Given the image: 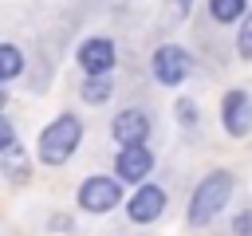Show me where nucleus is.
<instances>
[{"label":"nucleus","instance_id":"nucleus-5","mask_svg":"<svg viewBox=\"0 0 252 236\" xmlns=\"http://www.w3.org/2000/svg\"><path fill=\"white\" fill-rule=\"evenodd\" d=\"M220 122L232 138H244L252 130V98L248 90H228L224 102H220Z\"/></svg>","mask_w":252,"mask_h":236},{"label":"nucleus","instance_id":"nucleus-17","mask_svg":"<svg viewBox=\"0 0 252 236\" xmlns=\"http://www.w3.org/2000/svg\"><path fill=\"white\" fill-rule=\"evenodd\" d=\"M177 110H181V118H185V126H193V122H197V110H193V102H181Z\"/></svg>","mask_w":252,"mask_h":236},{"label":"nucleus","instance_id":"nucleus-18","mask_svg":"<svg viewBox=\"0 0 252 236\" xmlns=\"http://www.w3.org/2000/svg\"><path fill=\"white\" fill-rule=\"evenodd\" d=\"M4 102H8V90H4V83H0V106H4Z\"/></svg>","mask_w":252,"mask_h":236},{"label":"nucleus","instance_id":"nucleus-10","mask_svg":"<svg viewBox=\"0 0 252 236\" xmlns=\"http://www.w3.org/2000/svg\"><path fill=\"white\" fill-rule=\"evenodd\" d=\"M0 169L12 177V181H28V157H24V149L12 142L8 149H0Z\"/></svg>","mask_w":252,"mask_h":236},{"label":"nucleus","instance_id":"nucleus-16","mask_svg":"<svg viewBox=\"0 0 252 236\" xmlns=\"http://www.w3.org/2000/svg\"><path fill=\"white\" fill-rule=\"evenodd\" d=\"M16 142V130H12V122L8 118H0V149H8Z\"/></svg>","mask_w":252,"mask_h":236},{"label":"nucleus","instance_id":"nucleus-1","mask_svg":"<svg viewBox=\"0 0 252 236\" xmlns=\"http://www.w3.org/2000/svg\"><path fill=\"white\" fill-rule=\"evenodd\" d=\"M83 142V122L75 114H59L55 122H47V130L39 134V161L43 165H63L75 146Z\"/></svg>","mask_w":252,"mask_h":236},{"label":"nucleus","instance_id":"nucleus-12","mask_svg":"<svg viewBox=\"0 0 252 236\" xmlns=\"http://www.w3.org/2000/svg\"><path fill=\"white\" fill-rule=\"evenodd\" d=\"M24 71V51L16 43H0V79H16Z\"/></svg>","mask_w":252,"mask_h":236},{"label":"nucleus","instance_id":"nucleus-6","mask_svg":"<svg viewBox=\"0 0 252 236\" xmlns=\"http://www.w3.org/2000/svg\"><path fill=\"white\" fill-rule=\"evenodd\" d=\"M79 67H83L91 79L110 75V71H114V43H110V39H87V43L79 47Z\"/></svg>","mask_w":252,"mask_h":236},{"label":"nucleus","instance_id":"nucleus-15","mask_svg":"<svg viewBox=\"0 0 252 236\" xmlns=\"http://www.w3.org/2000/svg\"><path fill=\"white\" fill-rule=\"evenodd\" d=\"M232 232H236V236H252V212H240V216L232 220Z\"/></svg>","mask_w":252,"mask_h":236},{"label":"nucleus","instance_id":"nucleus-2","mask_svg":"<svg viewBox=\"0 0 252 236\" xmlns=\"http://www.w3.org/2000/svg\"><path fill=\"white\" fill-rule=\"evenodd\" d=\"M232 197V173L224 169H213L197 189H193V201H189V224H209Z\"/></svg>","mask_w":252,"mask_h":236},{"label":"nucleus","instance_id":"nucleus-13","mask_svg":"<svg viewBox=\"0 0 252 236\" xmlns=\"http://www.w3.org/2000/svg\"><path fill=\"white\" fill-rule=\"evenodd\" d=\"M110 94H114V87H110V75H98V79H87V83H83V98H87L91 106L106 102Z\"/></svg>","mask_w":252,"mask_h":236},{"label":"nucleus","instance_id":"nucleus-9","mask_svg":"<svg viewBox=\"0 0 252 236\" xmlns=\"http://www.w3.org/2000/svg\"><path fill=\"white\" fill-rule=\"evenodd\" d=\"M150 169H154V153L146 149V146H122V153H118V177L122 181H146L150 177Z\"/></svg>","mask_w":252,"mask_h":236},{"label":"nucleus","instance_id":"nucleus-3","mask_svg":"<svg viewBox=\"0 0 252 236\" xmlns=\"http://www.w3.org/2000/svg\"><path fill=\"white\" fill-rule=\"evenodd\" d=\"M122 201V185L114 177H87L79 185V208L87 212H110Z\"/></svg>","mask_w":252,"mask_h":236},{"label":"nucleus","instance_id":"nucleus-11","mask_svg":"<svg viewBox=\"0 0 252 236\" xmlns=\"http://www.w3.org/2000/svg\"><path fill=\"white\" fill-rule=\"evenodd\" d=\"M209 12H213V20H220V24H236V20L248 12V0H209Z\"/></svg>","mask_w":252,"mask_h":236},{"label":"nucleus","instance_id":"nucleus-7","mask_svg":"<svg viewBox=\"0 0 252 236\" xmlns=\"http://www.w3.org/2000/svg\"><path fill=\"white\" fill-rule=\"evenodd\" d=\"M161 208H165V193H161L158 185H138V193H134L130 205H126V212H130L134 224H150V220H158Z\"/></svg>","mask_w":252,"mask_h":236},{"label":"nucleus","instance_id":"nucleus-14","mask_svg":"<svg viewBox=\"0 0 252 236\" xmlns=\"http://www.w3.org/2000/svg\"><path fill=\"white\" fill-rule=\"evenodd\" d=\"M236 47H240V55H244V59H252V12L244 16V28H240V39H236Z\"/></svg>","mask_w":252,"mask_h":236},{"label":"nucleus","instance_id":"nucleus-8","mask_svg":"<svg viewBox=\"0 0 252 236\" xmlns=\"http://www.w3.org/2000/svg\"><path fill=\"white\" fill-rule=\"evenodd\" d=\"M110 134H114V142H122V146H146V138H150V118H146L142 110H122V114L114 118Z\"/></svg>","mask_w":252,"mask_h":236},{"label":"nucleus","instance_id":"nucleus-4","mask_svg":"<svg viewBox=\"0 0 252 236\" xmlns=\"http://www.w3.org/2000/svg\"><path fill=\"white\" fill-rule=\"evenodd\" d=\"M185 75H189V55H185V47L165 43V47L154 51V79H158L161 87H177V83H185Z\"/></svg>","mask_w":252,"mask_h":236},{"label":"nucleus","instance_id":"nucleus-19","mask_svg":"<svg viewBox=\"0 0 252 236\" xmlns=\"http://www.w3.org/2000/svg\"><path fill=\"white\" fill-rule=\"evenodd\" d=\"M181 4H185V0H181Z\"/></svg>","mask_w":252,"mask_h":236}]
</instances>
